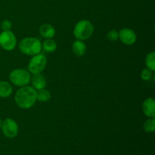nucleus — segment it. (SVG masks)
I'll return each mask as SVG.
<instances>
[{
  "instance_id": "obj_7",
  "label": "nucleus",
  "mask_w": 155,
  "mask_h": 155,
  "mask_svg": "<svg viewBox=\"0 0 155 155\" xmlns=\"http://www.w3.org/2000/svg\"><path fill=\"white\" fill-rule=\"evenodd\" d=\"M1 129L5 137L14 139L18 134V125L15 120L12 118H6L2 122Z\"/></svg>"
},
{
  "instance_id": "obj_10",
  "label": "nucleus",
  "mask_w": 155,
  "mask_h": 155,
  "mask_svg": "<svg viewBox=\"0 0 155 155\" xmlns=\"http://www.w3.org/2000/svg\"><path fill=\"white\" fill-rule=\"evenodd\" d=\"M30 82L32 83V86L37 90L45 89V86H46V80H45L44 76L41 74H33V77H31Z\"/></svg>"
},
{
  "instance_id": "obj_11",
  "label": "nucleus",
  "mask_w": 155,
  "mask_h": 155,
  "mask_svg": "<svg viewBox=\"0 0 155 155\" xmlns=\"http://www.w3.org/2000/svg\"><path fill=\"white\" fill-rule=\"evenodd\" d=\"M39 33L42 37L45 38V39H51L55 35V29L51 24H42L39 27Z\"/></svg>"
},
{
  "instance_id": "obj_2",
  "label": "nucleus",
  "mask_w": 155,
  "mask_h": 155,
  "mask_svg": "<svg viewBox=\"0 0 155 155\" xmlns=\"http://www.w3.org/2000/svg\"><path fill=\"white\" fill-rule=\"evenodd\" d=\"M20 51L27 55H35L39 54L42 50L40 40L35 37H26L21 39L19 43Z\"/></svg>"
},
{
  "instance_id": "obj_9",
  "label": "nucleus",
  "mask_w": 155,
  "mask_h": 155,
  "mask_svg": "<svg viewBox=\"0 0 155 155\" xmlns=\"http://www.w3.org/2000/svg\"><path fill=\"white\" fill-rule=\"evenodd\" d=\"M142 110L144 114L148 117H155V101L153 98H148L145 100L142 104Z\"/></svg>"
},
{
  "instance_id": "obj_16",
  "label": "nucleus",
  "mask_w": 155,
  "mask_h": 155,
  "mask_svg": "<svg viewBox=\"0 0 155 155\" xmlns=\"http://www.w3.org/2000/svg\"><path fill=\"white\" fill-rule=\"evenodd\" d=\"M145 64H146L147 68L150 71L152 72L155 71V53L154 51L147 54L146 58H145Z\"/></svg>"
},
{
  "instance_id": "obj_12",
  "label": "nucleus",
  "mask_w": 155,
  "mask_h": 155,
  "mask_svg": "<svg viewBox=\"0 0 155 155\" xmlns=\"http://www.w3.org/2000/svg\"><path fill=\"white\" fill-rule=\"evenodd\" d=\"M72 50L75 55L80 57V56H83L86 54V45L83 41L77 39L73 43Z\"/></svg>"
},
{
  "instance_id": "obj_20",
  "label": "nucleus",
  "mask_w": 155,
  "mask_h": 155,
  "mask_svg": "<svg viewBox=\"0 0 155 155\" xmlns=\"http://www.w3.org/2000/svg\"><path fill=\"white\" fill-rule=\"evenodd\" d=\"M12 27V22L8 20H5L1 23V28L3 31H8V30H11Z\"/></svg>"
},
{
  "instance_id": "obj_21",
  "label": "nucleus",
  "mask_w": 155,
  "mask_h": 155,
  "mask_svg": "<svg viewBox=\"0 0 155 155\" xmlns=\"http://www.w3.org/2000/svg\"><path fill=\"white\" fill-rule=\"evenodd\" d=\"M1 126H2V120H1V118H0V129H1Z\"/></svg>"
},
{
  "instance_id": "obj_8",
  "label": "nucleus",
  "mask_w": 155,
  "mask_h": 155,
  "mask_svg": "<svg viewBox=\"0 0 155 155\" xmlns=\"http://www.w3.org/2000/svg\"><path fill=\"white\" fill-rule=\"evenodd\" d=\"M119 39L125 45H133L137 39L136 33L130 28H124L119 32Z\"/></svg>"
},
{
  "instance_id": "obj_3",
  "label": "nucleus",
  "mask_w": 155,
  "mask_h": 155,
  "mask_svg": "<svg viewBox=\"0 0 155 155\" xmlns=\"http://www.w3.org/2000/svg\"><path fill=\"white\" fill-rule=\"evenodd\" d=\"M94 32V27L88 20L80 21L75 25L74 29V35L79 40H86L92 36Z\"/></svg>"
},
{
  "instance_id": "obj_4",
  "label": "nucleus",
  "mask_w": 155,
  "mask_h": 155,
  "mask_svg": "<svg viewBox=\"0 0 155 155\" xmlns=\"http://www.w3.org/2000/svg\"><path fill=\"white\" fill-rule=\"evenodd\" d=\"M9 80L12 84L17 86H25L31 80V76L29 71L24 69H15L9 74Z\"/></svg>"
},
{
  "instance_id": "obj_15",
  "label": "nucleus",
  "mask_w": 155,
  "mask_h": 155,
  "mask_svg": "<svg viewBox=\"0 0 155 155\" xmlns=\"http://www.w3.org/2000/svg\"><path fill=\"white\" fill-rule=\"evenodd\" d=\"M51 97V92L47 89H39L38 90V92H36V99L41 102H45V101H49Z\"/></svg>"
},
{
  "instance_id": "obj_5",
  "label": "nucleus",
  "mask_w": 155,
  "mask_h": 155,
  "mask_svg": "<svg viewBox=\"0 0 155 155\" xmlns=\"http://www.w3.org/2000/svg\"><path fill=\"white\" fill-rule=\"evenodd\" d=\"M47 64V59L42 54H37L33 56L28 64V70L32 74H41L45 70Z\"/></svg>"
},
{
  "instance_id": "obj_17",
  "label": "nucleus",
  "mask_w": 155,
  "mask_h": 155,
  "mask_svg": "<svg viewBox=\"0 0 155 155\" xmlns=\"http://www.w3.org/2000/svg\"><path fill=\"white\" fill-rule=\"evenodd\" d=\"M143 128L147 133H154L155 130V119L151 117L147 120L143 125Z\"/></svg>"
},
{
  "instance_id": "obj_13",
  "label": "nucleus",
  "mask_w": 155,
  "mask_h": 155,
  "mask_svg": "<svg viewBox=\"0 0 155 155\" xmlns=\"http://www.w3.org/2000/svg\"><path fill=\"white\" fill-rule=\"evenodd\" d=\"M12 86L8 82L0 81V98H8L12 93Z\"/></svg>"
},
{
  "instance_id": "obj_18",
  "label": "nucleus",
  "mask_w": 155,
  "mask_h": 155,
  "mask_svg": "<svg viewBox=\"0 0 155 155\" xmlns=\"http://www.w3.org/2000/svg\"><path fill=\"white\" fill-rule=\"evenodd\" d=\"M152 77V71H150L149 69H144L143 71L141 73V78L142 80H145V81H148L150 80Z\"/></svg>"
},
{
  "instance_id": "obj_1",
  "label": "nucleus",
  "mask_w": 155,
  "mask_h": 155,
  "mask_svg": "<svg viewBox=\"0 0 155 155\" xmlns=\"http://www.w3.org/2000/svg\"><path fill=\"white\" fill-rule=\"evenodd\" d=\"M36 92L33 86H25L20 88L15 95L17 105L22 109H29L36 103Z\"/></svg>"
},
{
  "instance_id": "obj_14",
  "label": "nucleus",
  "mask_w": 155,
  "mask_h": 155,
  "mask_svg": "<svg viewBox=\"0 0 155 155\" xmlns=\"http://www.w3.org/2000/svg\"><path fill=\"white\" fill-rule=\"evenodd\" d=\"M42 48L46 52H53L57 48V43L51 39H46L42 45Z\"/></svg>"
},
{
  "instance_id": "obj_6",
  "label": "nucleus",
  "mask_w": 155,
  "mask_h": 155,
  "mask_svg": "<svg viewBox=\"0 0 155 155\" xmlns=\"http://www.w3.org/2000/svg\"><path fill=\"white\" fill-rule=\"evenodd\" d=\"M17 45L15 35L11 30L2 31L0 33V46L6 51H12Z\"/></svg>"
},
{
  "instance_id": "obj_19",
  "label": "nucleus",
  "mask_w": 155,
  "mask_h": 155,
  "mask_svg": "<svg viewBox=\"0 0 155 155\" xmlns=\"http://www.w3.org/2000/svg\"><path fill=\"white\" fill-rule=\"evenodd\" d=\"M107 38L108 40L111 41V42H115L119 39V33L115 30H110L107 33Z\"/></svg>"
}]
</instances>
